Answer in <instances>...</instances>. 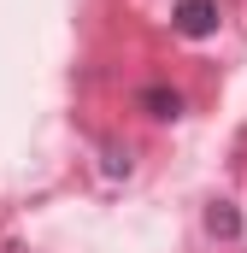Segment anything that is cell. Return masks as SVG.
Wrapping results in <instances>:
<instances>
[{
	"label": "cell",
	"instance_id": "2",
	"mask_svg": "<svg viewBox=\"0 0 247 253\" xmlns=\"http://www.w3.org/2000/svg\"><path fill=\"white\" fill-rule=\"evenodd\" d=\"M141 106H147L153 118H177V112H183V94H177V88H147Z\"/></svg>",
	"mask_w": 247,
	"mask_h": 253
},
{
	"label": "cell",
	"instance_id": "1",
	"mask_svg": "<svg viewBox=\"0 0 247 253\" xmlns=\"http://www.w3.org/2000/svg\"><path fill=\"white\" fill-rule=\"evenodd\" d=\"M177 30L183 36H212L218 30V0H183L177 6Z\"/></svg>",
	"mask_w": 247,
	"mask_h": 253
}]
</instances>
